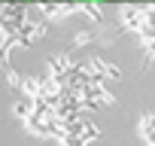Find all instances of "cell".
Listing matches in <instances>:
<instances>
[{"label": "cell", "mask_w": 155, "mask_h": 146, "mask_svg": "<svg viewBox=\"0 0 155 146\" xmlns=\"http://www.w3.org/2000/svg\"><path fill=\"white\" fill-rule=\"evenodd\" d=\"M140 18H143V6H122L119 9V28L137 34L140 31Z\"/></svg>", "instance_id": "6da1fadb"}, {"label": "cell", "mask_w": 155, "mask_h": 146, "mask_svg": "<svg viewBox=\"0 0 155 146\" xmlns=\"http://www.w3.org/2000/svg\"><path fill=\"white\" fill-rule=\"evenodd\" d=\"M85 46H97V28H91V25L88 28H79L73 34V46L70 49L76 52V49H85Z\"/></svg>", "instance_id": "7a4b0ae2"}, {"label": "cell", "mask_w": 155, "mask_h": 146, "mask_svg": "<svg viewBox=\"0 0 155 146\" xmlns=\"http://www.w3.org/2000/svg\"><path fill=\"white\" fill-rule=\"evenodd\" d=\"M140 137H143L146 146H155V113L140 119Z\"/></svg>", "instance_id": "3957f363"}, {"label": "cell", "mask_w": 155, "mask_h": 146, "mask_svg": "<svg viewBox=\"0 0 155 146\" xmlns=\"http://www.w3.org/2000/svg\"><path fill=\"white\" fill-rule=\"evenodd\" d=\"M143 52H146V58H143V67H146V70H149V67H155V43L143 46Z\"/></svg>", "instance_id": "277c9868"}, {"label": "cell", "mask_w": 155, "mask_h": 146, "mask_svg": "<svg viewBox=\"0 0 155 146\" xmlns=\"http://www.w3.org/2000/svg\"><path fill=\"white\" fill-rule=\"evenodd\" d=\"M61 146H85V143H79L76 137H61Z\"/></svg>", "instance_id": "5b68a950"}]
</instances>
